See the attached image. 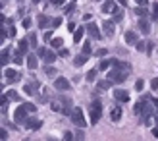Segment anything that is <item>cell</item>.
<instances>
[{
    "label": "cell",
    "mask_w": 158,
    "mask_h": 141,
    "mask_svg": "<svg viewBox=\"0 0 158 141\" xmlns=\"http://www.w3.org/2000/svg\"><path fill=\"white\" fill-rule=\"evenodd\" d=\"M50 108H52L54 112H62V114H64V105H62L60 99H56L54 103H50Z\"/></svg>",
    "instance_id": "obj_16"
},
{
    "label": "cell",
    "mask_w": 158,
    "mask_h": 141,
    "mask_svg": "<svg viewBox=\"0 0 158 141\" xmlns=\"http://www.w3.org/2000/svg\"><path fill=\"white\" fill-rule=\"evenodd\" d=\"M27 39H29L31 46H37V35H35V33H29V35H27Z\"/></svg>",
    "instance_id": "obj_33"
},
{
    "label": "cell",
    "mask_w": 158,
    "mask_h": 141,
    "mask_svg": "<svg viewBox=\"0 0 158 141\" xmlns=\"http://www.w3.org/2000/svg\"><path fill=\"white\" fill-rule=\"evenodd\" d=\"M54 87H56L58 91H68L72 85H69V81L66 79V77H56V81H54Z\"/></svg>",
    "instance_id": "obj_8"
},
{
    "label": "cell",
    "mask_w": 158,
    "mask_h": 141,
    "mask_svg": "<svg viewBox=\"0 0 158 141\" xmlns=\"http://www.w3.org/2000/svg\"><path fill=\"white\" fill-rule=\"evenodd\" d=\"M133 112H135L137 116H141V114H143V99H141L139 103H137L135 106H133Z\"/></svg>",
    "instance_id": "obj_27"
},
{
    "label": "cell",
    "mask_w": 158,
    "mask_h": 141,
    "mask_svg": "<svg viewBox=\"0 0 158 141\" xmlns=\"http://www.w3.org/2000/svg\"><path fill=\"white\" fill-rule=\"evenodd\" d=\"M62 25V18H52V25L50 27H60Z\"/></svg>",
    "instance_id": "obj_38"
},
{
    "label": "cell",
    "mask_w": 158,
    "mask_h": 141,
    "mask_svg": "<svg viewBox=\"0 0 158 141\" xmlns=\"http://www.w3.org/2000/svg\"><path fill=\"white\" fill-rule=\"evenodd\" d=\"M75 137H77V139H83V137H85V134H83V131H77V135H75Z\"/></svg>",
    "instance_id": "obj_54"
},
{
    "label": "cell",
    "mask_w": 158,
    "mask_h": 141,
    "mask_svg": "<svg viewBox=\"0 0 158 141\" xmlns=\"http://www.w3.org/2000/svg\"><path fill=\"white\" fill-rule=\"evenodd\" d=\"M137 25H139V31H141L143 35H148V33H151V23H148V19L141 18V19L137 21Z\"/></svg>",
    "instance_id": "obj_10"
},
{
    "label": "cell",
    "mask_w": 158,
    "mask_h": 141,
    "mask_svg": "<svg viewBox=\"0 0 158 141\" xmlns=\"http://www.w3.org/2000/svg\"><path fill=\"white\" fill-rule=\"evenodd\" d=\"M112 87V79H102L98 81V89H110Z\"/></svg>",
    "instance_id": "obj_25"
},
{
    "label": "cell",
    "mask_w": 158,
    "mask_h": 141,
    "mask_svg": "<svg viewBox=\"0 0 158 141\" xmlns=\"http://www.w3.org/2000/svg\"><path fill=\"white\" fill-rule=\"evenodd\" d=\"M135 46H137V50H141V52H143V50H147V45H145V43H141V41H139Z\"/></svg>",
    "instance_id": "obj_45"
},
{
    "label": "cell",
    "mask_w": 158,
    "mask_h": 141,
    "mask_svg": "<svg viewBox=\"0 0 158 141\" xmlns=\"http://www.w3.org/2000/svg\"><path fill=\"white\" fill-rule=\"evenodd\" d=\"M68 29H69V31H75V23L69 21V23H68Z\"/></svg>",
    "instance_id": "obj_52"
},
{
    "label": "cell",
    "mask_w": 158,
    "mask_h": 141,
    "mask_svg": "<svg viewBox=\"0 0 158 141\" xmlns=\"http://www.w3.org/2000/svg\"><path fill=\"white\" fill-rule=\"evenodd\" d=\"M116 2H120L122 6H125V4H127V0H116Z\"/></svg>",
    "instance_id": "obj_57"
},
{
    "label": "cell",
    "mask_w": 158,
    "mask_h": 141,
    "mask_svg": "<svg viewBox=\"0 0 158 141\" xmlns=\"http://www.w3.org/2000/svg\"><path fill=\"white\" fill-rule=\"evenodd\" d=\"M94 77H97V70H91V72L87 74V79H89V81H93Z\"/></svg>",
    "instance_id": "obj_41"
},
{
    "label": "cell",
    "mask_w": 158,
    "mask_h": 141,
    "mask_svg": "<svg viewBox=\"0 0 158 141\" xmlns=\"http://www.w3.org/2000/svg\"><path fill=\"white\" fill-rule=\"evenodd\" d=\"M156 124H158V114H156Z\"/></svg>",
    "instance_id": "obj_58"
},
{
    "label": "cell",
    "mask_w": 158,
    "mask_h": 141,
    "mask_svg": "<svg viewBox=\"0 0 158 141\" xmlns=\"http://www.w3.org/2000/svg\"><path fill=\"white\" fill-rule=\"evenodd\" d=\"M4 95H6V99H10V100H19V95H18L14 89H10L8 93H4Z\"/></svg>",
    "instance_id": "obj_26"
},
{
    "label": "cell",
    "mask_w": 158,
    "mask_h": 141,
    "mask_svg": "<svg viewBox=\"0 0 158 141\" xmlns=\"http://www.w3.org/2000/svg\"><path fill=\"white\" fill-rule=\"evenodd\" d=\"M127 74H129V72H125V70H120V68H116V70H112V72L108 74V79H112V81H118V83H122V81H125V79H127Z\"/></svg>",
    "instance_id": "obj_3"
},
{
    "label": "cell",
    "mask_w": 158,
    "mask_h": 141,
    "mask_svg": "<svg viewBox=\"0 0 158 141\" xmlns=\"http://www.w3.org/2000/svg\"><path fill=\"white\" fill-rule=\"evenodd\" d=\"M64 139H66V141H69V139H73V134H72V131H68V134H64Z\"/></svg>",
    "instance_id": "obj_49"
},
{
    "label": "cell",
    "mask_w": 158,
    "mask_h": 141,
    "mask_svg": "<svg viewBox=\"0 0 158 141\" xmlns=\"http://www.w3.org/2000/svg\"><path fill=\"white\" fill-rule=\"evenodd\" d=\"M139 6H148V0H135Z\"/></svg>",
    "instance_id": "obj_50"
},
{
    "label": "cell",
    "mask_w": 158,
    "mask_h": 141,
    "mask_svg": "<svg viewBox=\"0 0 158 141\" xmlns=\"http://www.w3.org/2000/svg\"><path fill=\"white\" fill-rule=\"evenodd\" d=\"M114 23H116V21H102V29H104V35H106L108 39L114 37Z\"/></svg>",
    "instance_id": "obj_11"
},
{
    "label": "cell",
    "mask_w": 158,
    "mask_h": 141,
    "mask_svg": "<svg viewBox=\"0 0 158 141\" xmlns=\"http://www.w3.org/2000/svg\"><path fill=\"white\" fill-rule=\"evenodd\" d=\"M112 66L120 68V70H125V72H129V62H122V60H112Z\"/></svg>",
    "instance_id": "obj_17"
},
{
    "label": "cell",
    "mask_w": 158,
    "mask_h": 141,
    "mask_svg": "<svg viewBox=\"0 0 158 141\" xmlns=\"http://www.w3.org/2000/svg\"><path fill=\"white\" fill-rule=\"evenodd\" d=\"M83 33H85V29H75V33H73V41L79 43L83 39Z\"/></svg>",
    "instance_id": "obj_28"
},
{
    "label": "cell",
    "mask_w": 158,
    "mask_h": 141,
    "mask_svg": "<svg viewBox=\"0 0 158 141\" xmlns=\"http://www.w3.org/2000/svg\"><path fill=\"white\" fill-rule=\"evenodd\" d=\"M100 114H102V103L97 99V100H93V105H91V124H98Z\"/></svg>",
    "instance_id": "obj_2"
},
{
    "label": "cell",
    "mask_w": 158,
    "mask_h": 141,
    "mask_svg": "<svg viewBox=\"0 0 158 141\" xmlns=\"http://www.w3.org/2000/svg\"><path fill=\"white\" fill-rule=\"evenodd\" d=\"M94 54H97L98 58H102V56H106V54H108V50H106V49H98V50L94 52Z\"/></svg>",
    "instance_id": "obj_40"
},
{
    "label": "cell",
    "mask_w": 158,
    "mask_h": 141,
    "mask_svg": "<svg viewBox=\"0 0 158 141\" xmlns=\"http://www.w3.org/2000/svg\"><path fill=\"white\" fill-rule=\"evenodd\" d=\"M83 52H85V54H91V45H89V41L83 45Z\"/></svg>",
    "instance_id": "obj_44"
},
{
    "label": "cell",
    "mask_w": 158,
    "mask_h": 141,
    "mask_svg": "<svg viewBox=\"0 0 158 141\" xmlns=\"http://www.w3.org/2000/svg\"><path fill=\"white\" fill-rule=\"evenodd\" d=\"M123 19V10H116L114 12V21H122Z\"/></svg>",
    "instance_id": "obj_31"
},
{
    "label": "cell",
    "mask_w": 158,
    "mask_h": 141,
    "mask_svg": "<svg viewBox=\"0 0 158 141\" xmlns=\"http://www.w3.org/2000/svg\"><path fill=\"white\" fill-rule=\"evenodd\" d=\"M21 27H23V29H29V27H31V18H23Z\"/></svg>",
    "instance_id": "obj_35"
},
{
    "label": "cell",
    "mask_w": 158,
    "mask_h": 141,
    "mask_svg": "<svg viewBox=\"0 0 158 141\" xmlns=\"http://www.w3.org/2000/svg\"><path fill=\"white\" fill-rule=\"evenodd\" d=\"M37 25L41 27V29H46L48 25H52V18H48V15H44V14H39V18H37Z\"/></svg>",
    "instance_id": "obj_7"
},
{
    "label": "cell",
    "mask_w": 158,
    "mask_h": 141,
    "mask_svg": "<svg viewBox=\"0 0 158 141\" xmlns=\"http://www.w3.org/2000/svg\"><path fill=\"white\" fill-rule=\"evenodd\" d=\"M23 106L27 108V112H35V110H37V106H35L33 103H25V105H23Z\"/></svg>",
    "instance_id": "obj_37"
},
{
    "label": "cell",
    "mask_w": 158,
    "mask_h": 141,
    "mask_svg": "<svg viewBox=\"0 0 158 141\" xmlns=\"http://www.w3.org/2000/svg\"><path fill=\"white\" fill-rule=\"evenodd\" d=\"M133 14L139 15V18H145V15H148V6H139L133 10Z\"/></svg>",
    "instance_id": "obj_19"
},
{
    "label": "cell",
    "mask_w": 158,
    "mask_h": 141,
    "mask_svg": "<svg viewBox=\"0 0 158 141\" xmlns=\"http://www.w3.org/2000/svg\"><path fill=\"white\" fill-rule=\"evenodd\" d=\"M114 99H118L120 103H127V100H129V93L125 89H114Z\"/></svg>",
    "instance_id": "obj_9"
},
{
    "label": "cell",
    "mask_w": 158,
    "mask_h": 141,
    "mask_svg": "<svg viewBox=\"0 0 158 141\" xmlns=\"http://www.w3.org/2000/svg\"><path fill=\"white\" fill-rule=\"evenodd\" d=\"M25 112H27V108L23 106V105H21V106H18V108H15V112H14V120L18 122V124H25V120L29 118Z\"/></svg>",
    "instance_id": "obj_4"
},
{
    "label": "cell",
    "mask_w": 158,
    "mask_h": 141,
    "mask_svg": "<svg viewBox=\"0 0 158 141\" xmlns=\"http://www.w3.org/2000/svg\"><path fill=\"white\" fill-rule=\"evenodd\" d=\"M29 46H31V43H29V39H27V41H25V39H21V41L18 43V49L23 52V54H25L27 52V49H29Z\"/></svg>",
    "instance_id": "obj_21"
},
{
    "label": "cell",
    "mask_w": 158,
    "mask_h": 141,
    "mask_svg": "<svg viewBox=\"0 0 158 141\" xmlns=\"http://www.w3.org/2000/svg\"><path fill=\"white\" fill-rule=\"evenodd\" d=\"M43 39H44V41H52V33H50V31H46Z\"/></svg>",
    "instance_id": "obj_48"
},
{
    "label": "cell",
    "mask_w": 158,
    "mask_h": 141,
    "mask_svg": "<svg viewBox=\"0 0 158 141\" xmlns=\"http://www.w3.org/2000/svg\"><path fill=\"white\" fill-rule=\"evenodd\" d=\"M44 74L48 75V77H54V75H56V70H54V68L48 64V66H44Z\"/></svg>",
    "instance_id": "obj_30"
},
{
    "label": "cell",
    "mask_w": 158,
    "mask_h": 141,
    "mask_svg": "<svg viewBox=\"0 0 158 141\" xmlns=\"http://www.w3.org/2000/svg\"><path fill=\"white\" fill-rule=\"evenodd\" d=\"M33 2H39V0H33Z\"/></svg>",
    "instance_id": "obj_59"
},
{
    "label": "cell",
    "mask_w": 158,
    "mask_h": 141,
    "mask_svg": "<svg viewBox=\"0 0 158 141\" xmlns=\"http://www.w3.org/2000/svg\"><path fill=\"white\" fill-rule=\"evenodd\" d=\"M37 58H39L37 54H29V56H27V66H29L31 70H35V68L39 66V64H37Z\"/></svg>",
    "instance_id": "obj_20"
},
{
    "label": "cell",
    "mask_w": 158,
    "mask_h": 141,
    "mask_svg": "<svg viewBox=\"0 0 158 141\" xmlns=\"http://www.w3.org/2000/svg\"><path fill=\"white\" fill-rule=\"evenodd\" d=\"M151 100H152V105H154V106L158 108V99H154V97H151Z\"/></svg>",
    "instance_id": "obj_56"
},
{
    "label": "cell",
    "mask_w": 158,
    "mask_h": 141,
    "mask_svg": "<svg viewBox=\"0 0 158 141\" xmlns=\"http://www.w3.org/2000/svg\"><path fill=\"white\" fill-rule=\"evenodd\" d=\"M125 43H127V45H137L139 43V39H137V35L135 33H133V31H125Z\"/></svg>",
    "instance_id": "obj_14"
},
{
    "label": "cell",
    "mask_w": 158,
    "mask_h": 141,
    "mask_svg": "<svg viewBox=\"0 0 158 141\" xmlns=\"http://www.w3.org/2000/svg\"><path fill=\"white\" fill-rule=\"evenodd\" d=\"M87 33H89L93 39H100L102 35H100V29H98V25L97 23H93V21H89L87 23Z\"/></svg>",
    "instance_id": "obj_6"
},
{
    "label": "cell",
    "mask_w": 158,
    "mask_h": 141,
    "mask_svg": "<svg viewBox=\"0 0 158 141\" xmlns=\"http://www.w3.org/2000/svg\"><path fill=\"white\" fill-rule=\"evenodd\" d=\"M116 10H118V6H116L114 0H106V2L102 4V12L104 14H114Z\"/></svg>",
    "instance_id": "obj_12"
},
{
    "label": "cell",
    "mask_w": 158,
    "mask_h": 141,
    "mask_svg": "<svg viewBox=\"0 0 158 141\" xmlns=\"http://www.w3.org/2000/svg\"><path fill=\"white\" fill-rule=\"evenodd\" d=\"M87 60H89V54L81 52V54H77V56L73 58V64H75V66H83V64H85Z\"/></svg>",
    "instance_id": "obj_15"
},
{
    "label": "cell",
    "mask_w": 158,
    "mask_h": 141,
    "mask_svg": "<svg viewBox=\"0 0 158 141\" xmlns=\"http://www.w3.org/2000/svg\"><path fill=\"white\" fill-rule=\"evenodd\" d=\"M52 46H54V49H62V39L60 37H56V39H52Z\"/></svg>",
    "instance_id": "obj_32"
},
{
    "label": "cell",
    "mask_w": 158,
    "mask_h": 141,
    "mask_svg": "<svg viewBox=\"0 0 158 141\" xmlns=\"http://www.w3.org/2000/svg\"><path fill=\"white\" fill-rule=\"evenodd\" d=\"M12 60H14V64L21 66V64H23V52L18 49V50H15V54H14V58H12Z\"/></svg>",
    "instance_id": "obj_22"
},
{
    "label": "cell",
    "mask_w": 158,
    "mask_h": 141,
    "mask_svg": "<svg viewBox=\"0 0 158 141\" xmlns=\"http://www.w3.org/2000/svg\"><path fill=\"white\" fill-rule=\"evenodd\" d=\"M152 19H158V2L152 4Z\"/></svg>",
    "instance_id": "obj_39"
},
{
    "label": "cell",
    "mask_w": 158,
    "mask_h": 141,
    "mask_svg": "<svg viewBox=\"0 0 158 141\" xmlns=\"http://www.w3.org/2000/svg\"><path fill=\"white\" fill-rule=\"evenodd\" d=\"M151 89H158V79H151Z\"/></svg>",
    "instance_id": "obj_46"
},
{
    "label": "cell",
    "mask_w": 158,
    "mask_h": 141,
    "mask_svg": "<svg viewBox=\"0 0 158 141\" xmlns=\"http://www.w3.org/2000/svg\"><path fill=\"white\" fill-rule=\"evenodd\" d=\"M143 87H145V81H143V79H137V81H135V89H137V91H143Z\"/></svg>",
    "instance_id": "obj_36"
},
{
    "label": "cell",
    "mask_w": 158,
    "mask_h": 141,
    "mask_svg": "<svg viewBox=\"0 0 158 141\" xmlns=\"http://www.w3.org/2000/svg\"><path fill=\"white\" fill-rule=\"evenodd\" d=\"M50 2H52L54 6H62V4H64V0H50Z\"/></svg>",
    "instance_id": "obj_51"
},
{
    "label": "cell",
    "mask_w": 158,
    "mask_h": 141,
    "mask_svg": "<svg viewBox=\"0 0 158 141\" xmlns=\"http://www.w3.org/2000/svg\"><path fill=\"white\" fill-rule=\"evenodd\" d=\"M27 130H41V126H43V122L39 120V118H33V116H29V118L25 120V124H23Z\"/></svg>",
    "instance_id": "obj_5"
},
{
    "label": "cell",
    "mask_w": 158,
    "mask_h": 141,
    "mask_svg": "<svg viewBox=\"0 0 158 141\" xmlns=\"http://www.w3.org/2000/svg\"><path fill=\"white\" fill-rule=\"evenodd\" d=\"M72 122L75 124L77 128H85L87 126V120H85V116H83V110L79 106H75V108H72Z\"/></svg>",
    "instance_id": "obj_1"
},
{
    "label": "cell",
    "mask_w": 158,
    "mask_h": 141,
    "mask_svg": "<svg viewBox=\"0 0 158 141\" xmlns=\"http://www.w3.org/2000/svg\"><path fill=\"white\" fill-rule=\"evenodd\" d=\"M6 79L15 83V81L21 79V75H19V72H15V70H6Z\"/></svg>",
    "instance_id": "obj_13"
},
{
    "label": "cell",
    "mask_w": 158,
    "mask_h": 141,
    "mask_svg": "<svg viewBox=\"0 0 158 141\" xmlns=\"http://www.w3.org/2000/svg\"><path fill=\"white\" fill-rule=\"evenodd\" d=\"M37 89H39V83H37V81H31L29 85H25V87H23V91H25L27 95H33Z\"/></svg>",
    "instance_id": "obj_18"
},
{
    "label": "cell",
    "mask_w": 158,
    "mask_h": 141,
    "mask_svg": "<svg viewBox=\"0 0 158 141\" xmlns=\"http://www.w3.org/2000/svg\"><path fill=\"white\" fill-rule=\"evenodd\" d=\"M0 62H2V66H8V62H10V56H8V50H6V49L2 50V56H0Z\"/></svg>",
    "instance_id": "obj_29"
},
{
    "label": "cell",
    "mask_w": 158,
    "mask_h": 141,
    "mask_svg": "<svg viewBox=\"0 0 158 141\" xmlns=\"http://www.w3.org/2000/svg\"><path fill=\"white\" fill-rule=\"evenodd\" d=\"M66 12H73V4H68L66 6Z\"/></svg>",
    "instance_id": "obj_53"
},
{
    "label": "cell",
    "mask_w": 158,
    "mask_h": 141,
    "mask_svg": "<svg viewBox=\"0 0 158 141\" xmlns=\"http://www.w3.org/2000/svg\"><path fill=\"white\" fill-rule=\"evenodd\" d=\"M46 64H52L54 60H56V52H50V50H46V54H44V58H43Z\"/></svg>",
    "instance_id": "obj_23"
},
{
    "label": "cell",
    "mask_w": 158,
    "mask_h": 141,
    "mask_svg": "<svg viewBox=\"0 0 158 141\" xmlns=\"http://www.w3.org/2000/svg\"><path fill=\"white\" fill-rule=\"evenodd\" d=\"M152 135H154V137H158V124H156V128L152 130Z\"/></svg>",
    "instance_id": "obj_55"
},
{
    "label": "cell",
    "mask_w": 158,
    "mask_h": 141,
    "mask_svg": "<svg viewBox=\"0 0 158 141\" xmlns=\"http://www.w3.org/2000/svg\"><path fill=\"white\" fill-rule=\"evenodd\" d=\"M0 139H8V131L2 128V130H0Z\"/></svg>",
    "instance_id": "obj_47"
},
{
    "label": "cell",
    "mask_w": 158,
    "mask_h": 141,
    "mask_svg": "<svg viewBox=\"0 0 158 141\" xmlns=\"http://www.w3.org/2000/svg\"><path fill=\"white\" fill-rule=\"evenodd\" d=\"M46 50H48V49H37V56H39V58H44Z\"/></svg>",
    "instance_id": "obj_42"
},
{
    "label": "cell",
    "mask_w": 158,
    "mask_h": 141,
    "mask_svg": "<svg viewBox=\"0 0 158 141\" xmlns=\"http://www.w3.org/2000/svg\"><path fill=\"white\" fill-rule=\"evenodd\" d=\"M58 54H60V56H64V58H68V56H69V50H68V49H60Z\"/></svg>",
    "instance_id": "obj_43"
},
{
    "label": "cell",
    "mask_w": 158,
    "mask_h": 141,
    "mask_svg": "<svg viewBox=\"0 0 158 141\" xmlns=\"http://www.w3.org/2000/svg\"><path fill=\"white\" fill-rule=\"evenodd\" d=\"M110 64H112V60H102L100 64H98V70H106Z\"/></svg>",
    "instance_id": "obj_34"
},
{
    "label": "cell",
    "mask_w": 158,
    "mask_h": 141,
    "mask_svg": "<svg viewBox=\"0 0 158 141\" xmlns=\"http://www.w3.org/2000/svg\"><path fill=\"white\" fill-rule=\"evenodd\" d=\"M110 118H112V122H118L122 118V110L120 108H112V114H110Z\"/></svg>",
    "instance_id": "obj_24"
}]
</instances>
